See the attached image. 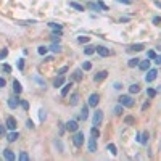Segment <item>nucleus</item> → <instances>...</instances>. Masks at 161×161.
<instances>
[{
	"instance_id": "obj_31",
	"label": "nucleus",
	"mask_w": 161,
	"mask_h": 161,
	"mask_svg": "<svg viewBox=\"0 0 161 161\" xmlns=\"http://www.w3.org/2000/svg\"><path fill=\"white\" fill-rule=\"evenodd\" d=\"M115 115L116 116H121V115H122V105H121V103L115 108Z\"/></svg>"
},
{
	"instance_id": "obj_47",
	"label": "nucleus",
	"mask_w": 161,
	"mask_h": 161,
	"mask_svg": "<svg viewBox=\"0 0 161 161\" xmlns=\"http://www.w3.org/2000/svg\"><path fill=\"white\" fill-rule=\"evenodd\" d=\"M153 60H155V63H156V65H161V56H158V55H156L155 58H153Z\"/></svg>"
},
{
	"instance_id": "obj_43",
	"label": "nucleus",
	"mask_w": 161,
	"mask_h": 161,
	"mask_svg": "<svg viewBox=\"0 0 161 161\" xmlns=\"http://www.w3.org/2000/svg\"><path fill=\"white\" fill-rule=\"evenodd\" d=\"M147 56H148V58H150V60H153V58H155V56H156V52L150 50V52H148V53H147Z\"/></svg>"
},
{
	"instance_id": "obj_14",
	"label": "nucleus",
	"mask_w": 161,
	"mask_h": 161,
	"mask_svg": "<svg viewBox=\"0 0 161 161\" xmlns=\"http://www.w3.org/2000/svg\"><path fill=\"white\" fill-rule=\"evenodd\" d=\"M71 87H73V84L71 82H68L66 86H63V89H61V97H66L68 94H69V90H71Z\"/></svg>"
},
{
	"instance_id": "obj_10",
	"label": "nucleus",
	"mask_w": 161,
	"mask_h": 161,
	"mask_svg": "<svg viewBox=\"0 0 161 161\" xmlns=\"http://www.w3.org/2000/svg\"><path fill=\"white\" fill-rule=\"evenodd\" d=\"M106 76H108L106 71H100V73H97V74L94 76V80H95V82H100V80L106 79Z\"/></svg>"
},
{
	"instance_id": "obj_48",
	"label": "nucleus",
	"mask_w": 161,
	"mask_h": 161,
	"mask_svg": "<svg viewBox=\"0 0 161 161\" xmlns=\"http://www.w3.org/2000/svg\"><path fill=\"white\" fill-rule=\"evenodd\" d=\"M7 131H5V126H0V135H5Z\"/></svg>"
},
{
	"instance_id": "obj_51",
	"label": "nucleus",
	"mask_w": 161,
	"mask_h": 161,
	"mask_svg": "<svg viewBox=\"0 0 161 161\" xmlns=\"http://www.w3.org/2000/svg\"><path fill=\"white\" fill-rule=\"evenodd\" d=\"M118 2H121V3H124V5H129V3H131V0H118Z\"/></svg>"
},
{
	"instance_id": "obj_24",
	"label": "nucleus",
	"mask_w": 161,
	"mask_h": 161,
	"mask_svg": "<svg viewBox=\"0 0 161 161\" xmlns=\"http://www.w3.org/2000/svg\"><path fill=\"white\" fill-rule=\"evenodd\" d=\"M87 116H89V105L82 106V111H80V118L82 119H87Z\"/></svg>"
},
{
	"instance_id": "obj_36",
	"label": "nucleus",
	"mask_w": 161,
	"mask_h": 161,
	"mask_svg": "<svg viewBox=\"0 0 161 161\" xmlns=\"http://www.w3.org/2000/svg\"><path fill=\"white\" fill-rule=\"evenodd\" d=\"M48 26H50L52 29H56V31H61L63 27H61L60 24H56V23H48Z\"/></svg>"
},
{
	"instance_id": "obj_6",
	"label": "nucleus",
	"mask_w": 161,
	"mask_h": 161,
	"mask_svg": "<svg viewBox=\"0 0 161 161\" xmlns=\"http://www.w3.org/2000/svg\"><path fill=\"white\" fill-rule=\"evenodd\" d=\"M156 77H158V71L156 69H148V74L145 76V80L147 82H153Z\"/></svg>"
},
{
	"instance_id": "obj_54",
	"label": "nucleus",
	"mask_w": 161,
	"mask_h": 161,
	"mask_svg": "<svg viewBox=\"0 0 161 161\" xmlns=\"http://www.w3.org/2000/svg\"><path fill=\"white\" fill-rule=\"evenodd\" d=\"M115 89H116V90H119V89H121V84H118V82H116V84H115Z\"/></svg>"
},
{
	"instance_id": "obj_46",
	"label": "nucleus",
	"mask_w": 161,
	"mask_h": 161,
	"mask_svg": "<svg viewBox=\"0 0 161 161\" xmlns=\"http://www.w3.org/2000/svg\"><path fill=\"white\" fill-rule=\"evenodd\" d=\"M66 71H68V66H63V68L58 69V74H63V73H66Z\"/></svg>"
},
{
	"instance_id": "obj_49",
	"label": "nucleus",
	"mask_w": 161,
	"mask_h": 161,
	"mask_svg": "<svg viewBox=\"0 0 161 161\" xmlns=\"http://www.w3.org/2000/svg\"><path fill=\"white\" fill-rule=\"evenodd\" d=\"M26 124H27V127H29V129H32V127H34V122H32V121H27V122H26Z\"/></svg>"
},
{
	"instance_id": "obj_5",
	"label": "nucleus",
	"mask_w": 161,
	"mask_h": 161,
	"mask_svg": "<svg viewBox=\"0 0 161 161\" xmlns=\"http://www.w3.org/2000/svg\"><path fill=\"white\" fill-rule=\"evenodd\" d=\"M95 52H97V53H98L100 56H103V58H105V56H110V50H108L106 47H103V45L95 47Z\"/></svg>"
},
{
	"instance_id": "obj_37",
	"label": "nucleus",
	"mask_w": 161,
	"mask_h": 161,
	"mask_svg": "<svg viewBox=\"0 0 161 161\" xmlns=\"http://www.w3.org/2000/svg\"><path fill=\"white\" fill-rule=\"evenodd\" d=\"M16 66H18V69H23V68H24V60L20 58V60L16 61Z\"/></svg>"
},
{
	"instance_id": "obj_15",
	"label": "nucleus",
	"mask_w": 161,
	"mask_h": 161,
	"mask_svg": "<svg viewBox=\"0 0 161 161\" xmlns=\"http://www.w3.org/2000/svg\"><path fill=\"white\" fill-rule=\"evenodd\" d=\"M18 103H20V100H18L16 97H11L10 100H8V106H10L11 110H13V108H16V106H18Z\"/></svg>"
},
{
	"instance_id": "obj_38",
	"label": "nucleus",
	"mask_w": 161,
	"mask_h": 161,
	"mask_svg": "<svg viewBox=\"0 0 161 161\" xmlns=\"http://www.w3.org/2000/svg\"><path fill=\"white\" fill-rule=\"evenodd\" d=\"M97 5H98V8H101V10H108V7L105 5V3H103V2H101V0H98V2H97Z\"/></svg>"
},
{
	"instance_id": "obj_13",
	"label": "nucleus",
	"mask_w": 161,
	"mask_h": 161,
	"mask_svg": "<svg viewBox=\"0 0 161 161\" xmlns=\"http://www.w3.org/2000/svg\"><path fill=\"white\" fill-rule=\"evenodd\" d=\"M13 90H15V94H21V92H23V87H21V84H20L18 79L13 80Z\"/></svg>"
},
{
	"instance_id": "obj_27",
	"label": "nucleus",
	"mask_w": 161,
	"mask_h": 161,
	"mask_svg": "<svg viewBox=\"0 0 161 161\" xmlns=\"http://www.w3.org/2000/svg\"><path fill=\"white\" fill-rule=\"evenodd\" d=\"M139 90H140V86H139V84H132V86L129 87V92H131V94H137Z\"/></svg>"
},
{
	"instance_id": "obj_22",
	"label": "nucleus",
	"mask_w": 161,
	"mask_h": 161,
	"mask_svg": "<svg viewBox=\"0 0 161 161\" xmlns=\"http://www.w3.org/2000/svg\"><path fill=\"white\" fill-rule=\"evenodd\" d=\"M77 101H79V94H73L71 95V98H69V105H77Z\"/></svg>"
},
{
	"instance_id": "obj_18",
	"label": "nucleus",
	"mask_w": 161,
	"mask_h": 161,
	"mask_svg": "<svg viewBox=\"0 0 161 161\" xmlns=\"http://www.w3.org/2000/svg\"><path fill=\"white\" fill-rule=\"evenodd\" d=\"M139 63H140L139 58H131V60L127 61V66H129V68H135V66H139Z\"/></svg>"
},
{
	"instance_id": "obj_7",
	"label": "nucleus",
	"mask_w": 161,
	"mask_h": 161,
	"mask_svg": "<svg viewBox=\"0 0 161 161\" xmlns=\"http://www.w3.org/2000/svg\"><path fill=\"white\" fill-rule=\"evenodd\" d=\"M98 101H100L98 94H92V95L89 97V106H94V108H95V106L98 105Z\"/></svg>"
},
{
	"instance_id": "obj_8",
	"label": "nucleus",
	"mask_w": 161,
	"mask_h": 161,
	"mask_svg": "<svg viewBox=\"0 0 161 161\" xmlns=\"http://www.w3.org/2000/svg\"><path fill=\"white\" fill-rule=\"evenodd\" d=\"M7 127H8L10 131H15L16 129V119L13 116H8V118H7Z\"/></svg>"
},
{
	"instance_id": "obj_17",
	"label": "nucleus",
	"mask_w": 161,
	"mask_h": 161,
	"mask_svg": "<svg viewBox=\"0 0 161 161\" xmlns=\"http://www.w3.org/2000/svg\"><path fill=\"white\" fill-rule=\"evenodd\" d=\"M148 139H150V134H148V132H143L142 135L139 134V142H140V143H147Z\"/></svg>"
},
{
	"instance_id": "obj_40",
	"label": "nucleus",
	"mask_w": 161,
	"mask_h": 161,
	"mask_svg": "<svg viewBox=\"0 0 161 161\" xmlns=\"http://www.w3.org/2000/svg\"><path fill=\"white\" fill-rule=\"evenodd\" d=\"M39 118H40V121H45L47 115H45V111H44V110H40V111H39Z\"/></svg>"
},
{
	"instance_id": "obj_28",
	"label": "nucleus",
	"mask_w": 161,
	"mask_h": 161,
	"mask_svg": "<svg viewBox=\"0 0 161 161\" xmlns=\"http://www.w3.org/2000/svg\"><path fill=\"white\" fill-rule=\"evenodd\" d=\"M90 135L94 137V139H98V137H100V131H98L97 127H92V131H90Z\"/></svg>"
},
{
	"instance_id": "obj_29",
	"label": "nucleus",
	"mask_w": 161,
	"mask_h": 161,
	"mask_svg": "<svg viewBox=\"0 0 161 161\" xmlns=\"http://www.w3.org/2000/svg\"><path fill=\"white\" fill-rule=\"evenodd\" d=\"M18 158H20V161H29V155H27L26 151H21Z\"/></svg>"
},
{
	"instance_id": "obj_1",
	"label": "nucleus",
	"mask_w": 161,
	"mask_h": 161,
	"mask_svg": "<svg viewBox=\"0 0 161 161\" xmlns=\"http://www.w3.org/2000/svg\"><path fill=\"white\" fill-rule=\"evenodd\" d=\"M118 100H119V103H121L122 106H127V108L134 106V100H132V97H131V95H121Z\"/></svg>"
},
{
	"instance_id": "obj_53",
	"label": "nucleus",
	"mask_w": 161,
	"mask_h": 161,
	"mask_svg": "<svg viewBox=\"0 0 161 161\" xmlns=\"http://www.w3.org/2000/svg\"><path fill=\"white\" fill-rule=\"evenodd\" d=\"M0 87H5V79H2V77H0Z\"/></svg>"
},
{
	"instance_id": "obj_11",
	"label": "nucleus",
	"mask_w": 161,
	"mask_h": 161,
	"mask_svg": "<svg viewBox=\"0 0 161 161\" xmlns=\"http://www.w3.org/2000/svg\"><path fill=\"white\" fill-rule=\"evenodd\" d=\"M143 48H145V45H143V44H134V45H131L127 50H129V52H142Z\"/></svg>"
},
{
	"instance_id": "obj_42",
	"label": "nucleus",
	"mask_w": 161,
	"mask_h": 161,
	"mask_svg": "<svg viewBox=\"0 0 161 161\" xmlns=\"http://www.w3.org/2000/svg\"><path fill=\"white\" fill-rule=\"evenodd\" d=\"M77 40H79L80 44H87V42H89V40H90V39H89V37H82V35H80V37H79V39H77Z\"/></svg>"
},
{
	"instance_id": "obj_41",
	"label": "nucleus",
	"mask_w": 161,
	"mask_h": 161,
	"mask_svg": "<svg viewBox=\"0 0 161 161\" xmlns=\"http://www.w3.org/2000/svg\"><path fill=\"white\" fill-rule=\"evenodd\" d=\"M7 55H8V50H7V48H3V50L0 52V60H3Z\"/></svg>"
},
{
	"instance_id": "obj_25",
	"label": "nucleus",
	"mask_w": 161,
	"mask_h": 161,
	"mask_svg": "<svg viewBox=\"0 0 161 161\" xmlns=\"http://www.w3.org/2000/svg\"><path fill=\"white\" fill-rule=\"evenodd\" d=\"M69 7H71V8H74V10H77V11H82V10H84V7L79 5L77 2H69Z\"/></svg>"
},
{
	"instance_id": "obj_4",
	"label": "nucleus",
	"mask_w": 161,
	"mask_h": 161,
	"mask_svg": "<svg viewBox=\"0 0 161 161\" xmlns=\"http://www.w3.org/2000/svg\"><path fill=\"white\" fill-rule=\"evenodd\" d=\"M65 129H66V131H69V132H76L77 129H79V126H77V121H74V119L68 121V122L65 124Z\"/></svg>"
},
{
	"instance_id": "obj_44",
	"label": "nucleus",
	"mask_w": 161,
	"mask_h": 161,
	"mask_svg": "<svg viewBox=\"0 0 161 161\" xmlns=\"http://www.w3.org/2000/svg\"><path fill=\"white\" fill-rule=\"evenodd\" d=\"M20 103H21V106H23L24 110H27V108H29V103H27L26 100H20Z\"/></svg>"
},
{
	"instance_id": "obj_16",
	"label": "nucleus",
	"mask_w": 161,
	"mask_h": 161,
	"mask_svg": "<svg viewBox=\"0 0 161 161\" xmlns=\"http://www.w3.org/2000/svg\"><path fill=\"white\" fill-rule=\"evenodd\" d=\"M63 82H65L63 76H58V77H56V79L53 80V87H56V89H58V87H61V86H63Z\"/></svg>"
},
{
	"instance_id": "obj_30",
	"label": "nucleus",
	"mask_w": 161,
	"mask_h": 161,
	"mask_svg": "<svg viewBox=\"0 0 161 161\" xmlns=\"http://www.w3.org/2000/svg\"><path fill=\"white\" fill-rule=\"evenodd\" d=\"M74 79L76 80H82V71H80V69L74 71Z\"/></svg>"
},
{
	"instance_id": "obj_33",
	"label": "nucleus",
	"mask_w": 161,
	"mask_h": 161,
	"mask_svg": "<svg viewBox=\"0 0 161 161\" xmlns=\"http://www.w3.org/2000/svg\"><path fill=\"white\" fill-rule=\"evenodd\" d=\"M37 52H39V55H47L48 48H47V47H39V48H37Z\"/></svg>"
},
{
	"instance_id": "obj_50",
	"label": "nucleus",
	"mask_w": 161,
	"mask_h": 161,
	"mask_svg": "<svg viewBox=\"0 0 161 161\" xmlns=\"http://www.w3.org/2000/svg\"><path fill=\"white\" fill-rule=\"evenodd\" d=\"M89 7H90L92 10H98V5H97V3H90Z\"/></svg>"
},
{
	"instance_id": "obj_26",
	"label": "nucleus",
	"mask_w": 161,
	"mask_h": 161,
	"mask_svg": "<svg viewBox=\"0 0 161 161\" xmlns=\"http://www.w3.org/2000/svg\"><path fill=\"white\" fill-rule=\"evenodd\" d=\"M84 53H86V55H92V53H95V47H94V45H87L86 48H84Z\"/></svg>"
},
{
	"instance_id": "obj_32",
	"label": "nucleus",
	"mask_w": 161,
	"mask_h": 161,
	"mask_svg": "<svg viewBox=\"0 0 161 161\" xmlns=\"http://www.w3.org/2000/svg\"><path fill=\"white\" fill-rule=\"evenodd\" d=\"M90 68H92L90 61H84V63H82V69H84V71H89Z\"/></svg>"
},
{
	"instance_id": "obj_34",
	"label": "nucleus",
	"mask_w": 161,
	"mask_h": 161,
	"mask_svg": "<svg viewBox=\"0 0 161 161\" xmlns=\"http://www.w3.org/2000/svg\"><path fill=\"white\" fill-rule=\"evenodd\" d=\"M60 35H61V31H58V32H53V34H52V39H53V42L60 40Z\"/></svg>"
},
{
	"instance_id": "obj_52",
	"label": "nucleus",
	"mask_w": 161,
	"mask_h": 161,
	"mask_svg": "<svg viewBox=\"0 0 161 161\" xmlns=\"http://www.w3.org/2000/svg\"><path fill=\"white\" fill-rule=\"evenodd\" d=\"M3 69H5L7 73H10V71H11V68H10V66H8V65H5V66H3Z\"/></svg>"
},
{
	"instance_id": "obj_20",
	"label": "nucleus",
	"mask_w": 161,
	"mask_h": 161,
	"mask_svg": "<svg viewBox=\"0 0 161 161\" xmlns=\"http://www.w3.org/2000/svg\"><path fill=\"white\" fill-rule=\"evenodd\" d=\"M48 50L55 52V53H60V52H61V45H60V44H56V42H53V44L50 45V48H48Z\"/></svg>"
},
{
	"instance_id": "obj_39",
	"label": "nucleus",
	"mask_w": 161,
	"mask_h": 161,
	"mask_svg": "<svg viewBox=\"0 0 161 161\" xmlns=\"http://www.w3.org/2000/svg\"><path fill=\"white\" fill-rule=\"evenodd\" d=\"M124 122H126V124H134V118H132V116H126V118H124Z\"/></svg>"
},
{
	"instance_id": "obj_35",
	"label": "nucleus",
	"mask_w": 161,
	"mask_h": 161,
	"mask_svg": "<svg viewBox=\"0 0 161 161\" xmlns=\"http://www.w3.org/2000/svg\"><path fill=\"white\" fill-rule=\"evenodd\" d=\"M147 95L150 97V98H153V97L156 95V90L155 89H147Z\"/></svg>"
},
{
	"instance_id": "obj_19",
	"label": "nucleus",
	"mask_w": 161,
	"mask_h": 161,
	"mask_svg": "<svg viewBox=\"0 0 161 161\" xmlns=\"http://www.w3.org/2000/svg\"><path fill=\"white\" fill-rule=\"evenodd\" d=\"M18 137H20V134H18V132L11 131L10 134H8V135H7V139H8V142H15L16 139H18Z\"/></svg>"
},
{
	"instance_id": "obj_12",
	"label": "nucleus",
	"mask_w": 161,
	"mask_h": 161,
	"mask_svg": "<svg viewBox=\"0 0 161 161\" xmlns=\"http://www.w3.org/2000/svg\"><path fill=\"white\" fill-rule=\"evenodd\" d=\"M3 158H5V160H8V161H13L16 156L13 155V151H11V150H8V148H7V150H3Z\"/></svg>"
},
{
	"instance_id": "obj_3",
	"label": "nucleus",
	"mask_w": 161,
	"mask_h": 161,
	"mask_svg": "<svg viewBox=\"0 0 161 161\" xmlns=\"http://www.w3.org/2000/svg\"><path fill=\"white\" fill-rule=\"evenodd\" d=\"M94 126H100L101 121H103V111L101 110H97L95 113H94Z\"/></svg>"
},
{
	"instance_id": "obj_9",
	"label": "nucleus",
	"mask_w": 161,
	"mask_h": 161,
	"mask_svg": "<svg viewBox=\"0 0 161 161\" xmlns=\"http://www.w3.org/2000/svg\"><path fill=\"white\" fill-rule=\"evenodd\" d=\"M87 147H89V151H90V153H95V151H97V139L90 137V139H89Z\"/></svg>"
},
{
	"instance_id": "obj_21",
	"label": "nucleus",
	"mask_w": 161,
	"mask_h": 161,
	"mask_svg": "<svg viewBox=\"0 0 161 161\" xmlns=\"http://www.w3.org/2000/svg\"><path fill=\"white\" fill-rule=\"evenodd\" d=\"M139 66H140L142 71H148V69H150V61H148V60H147V61H140Z\"/></svg>"
},
{
	"instance_id": "obj_23",
	"label": "nucleus",
	"mask_w": 161,
	"mask_h": 161,
	"mask_svg": "<svg viewBox=\"0 0 161 161\" xmlns=\"http://www.w3.org/2000/svg\"><path fill=\"white\" fill-rule=\"evenodd\" d=\"M106 148H108V151H110L111 155H118V150H116V145L115 143H108V145H106Z\"/></svg>"
},
{
	"instance_id": "obj_2",
	"label": "nucleus",
	"mask_w": 161,
	"mask_h": 161,
	"mask_svg": "<svg viewBox=\"0 0 161 161\" xmlns=\"http://www.w3.org/2000/svg\"><path fill=\"white\" fill-rule=\"evenodd\" d=\"M73 142L76 147H82L84 145V132H76L73 135Z\"/></svg>"
},
{
	"instance_id": "obj_45",
	"label": "nucleus",
	"mask_w": 161,
	"mask_h": 161,
	"mask_svg": "<svg viewBox=\"0 0 161 161\" xmlns=\"http://www.w3.org/2000/svg\"><path fill=\"white\" fill-rule=\"evenodd\" d=\"M160 21H161V18H160V16H155V18H153V24H156V26H158V24H160Z\"/></svg>"
}]
</instances>
